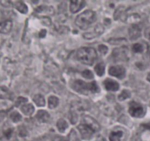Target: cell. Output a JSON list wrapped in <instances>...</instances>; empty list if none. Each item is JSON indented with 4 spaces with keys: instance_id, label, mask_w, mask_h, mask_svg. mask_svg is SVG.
<instances>
[{
    "instance_id": "e0dca14e",
    "label": "cell",
    "mask_w": 150,
    "mask_h": 141,
    "mask_svg": "<svg viewBox=\"0 0 150 141\" xmlns=\"http://www.w3.org/2000/svg\"><path fill=\"white\" fill-rule=\"evenodd\" d=\"M21 110L23 112V114H25L26 115L30 116L35 112V107H33V105L31 104H23L21 107Z\"/></svg>"
},
{
    "instance_id": "7402d4cb",
    "label": "cell",
    "mask_w": 150,
    "mask_h": 141,
    "mask_svg": "<svg viewBox=\"0 0 150 141\" xmlns=\"http://www.w3.org/2000/svg\"><path fill=\"white\" fill-rule=\"evenodd\" d=\"M141 20V17L138 14H132L126 18V21L133 24H137Z\"/></svg>"
},
{
    "instance_id": "4dcf8cb0",
    "label": "cell",
    "mask_w": 150,
    "mask_h": 141,
    "mask_svg": "<svg viewBox=\"0 0 150 141\" xmlns=\"http://www.w3.org/2000/svg\"><path fill=\"white\" fill-rule=\"evenodd\" d=\"M81 74L83 77L86 78V79H93V77H94L93 73H92V72L89 70H83V71L81 73Z\"/></svg>"
},
{
    "instance_id": "836d02e7",
    "label": "cell",
    "mask_w": 150,
    "mask_h": 141,
    "mask_svg": "<svg viewBox=\"0 0 150 141\" xmlns=\"http://www.w3.org/2000/svg\"><path fill=\"white\" fill-rule=\"evenodd\" d=\"M0 4L4 7H10L13 5V3L10 1H5V0H3V1H0Z\"/></svg>"
},
{
    "instance_id": "9c48e42d",
    "label": "cell",
    "mask_w": 150,
    "mask_h": 141,
    "mask_svg": "<svg viewBox=\"0 0 150 141\" xmlns=\"http://www.w3.org/2000/svg\"><path fill=\"white\" fill-rule=\"evenodd\" d=\"M109 74L113 76L119 78V79H122L125 76V69L124 67L121 66H112L109 68Z\"/></svg>"
},
{
    "instance_id": "7a4b0ae2",
    "label": "cell",
    "mask_w": 150,
    "mask_h": 141,
    "mask_svg": "<svg viewBox=\"0 0 150 141\" xmlns=\"http://www.w3.org/2000/svg\"><path fill=\"white\" fill-rule=\"evenodd\" d=\"M72 88L77 92L84 95H87L89 93H96L100 91L99 87L95 82L86 83L80 79L74 81L72 84Z\"/></svg>"
},
{
    "instance_id": "1f68e13d",
    "label": "cell",
    "mask_w": 150,
    "mask_h": 141,
    "mask_svg": "<svg viewBox=\"0 0 150 141\" xmlns=\"http://www.w3.org/2000/svg\"><path fill=\"white\" fill-rule=\"evenodd\" d=\"M27 101V98H23V97H19L16 101V107H20V106H23L25 104V103Z\"/></svg>"
},
{
    "instance_id": "8fae6325",
    "label": "cell",
    "mask_w": 150,
    "mask_h": 141,
    "mask_svg": "<svg viewBox=\"0 0 150 141\" xmlns=\"http://www.w3.org/2000/svg\"><path fill=\"white\" fill-rule=\"evenodd\" d=\"M35 13L39 15H54L55 13L54 8L52 6L42 5L35 9Z\"/></svg>"
},
{
    "instance_id": "6da1fadb",
    "label": "cell",
    "mask_w": 150,
    "mask_h": 141,
    "mask_svg": "<svg viewBox=\"0 0 150 141\" xmlns=\"http://www.w3.org/2000/svg\"><path fill=\"white\" fill-rule=\"evenodd\" d=\"M97 52L92 47H83L78 50L76 57L78 60L83 64L92 66L96 60Z\"/></svg>"
},
{
    "instance_id": "d6986e66",
    "label": "cell",
    "mask_w": 150,
    "mask_h": 141,
    "mask_svg": "<svg viewBox=\"0 0 150 141\" xmlns=\"http://www.w3.org/2000/svg\"><path fill=\"white\" fill-rule=\"evenodd\" d=\"M57 127L58 129L59 132L63 133L68 128V123L64 119H59L57 123Z\"/></svg>"
},
{
    "instance_id": "7c38bea8",
    "label": "cell",
    "mask_w": 150,
    "mask_h": 141,
    "mask_svg": "<svg viewBox=\"0 0 150 141\" xmlns=\"http://www.w3.org/2000/svg\"><path fill=\"white\" fill-rule=\"evenodd\" d=\"M129 36L131 40H136L141 36V29L138 24H133L129 28Z\"/></svg>"
},
{
    "instance_id": "ba28073f",
    "label": "cell",
    "mask_w": 150,
    "mask_h": 141,
    "mask_svg": "<svg viewBox=\"0 0 150 141\" xmlns=\"http://www.w3.org/2000/svg\"><path fill=\"white\" fill-rule=\"evenodd\" d=\"M104 30H105L104 26L101 24H98L95 26V29H94V31L87 32V33H84L83 35V37L85 39H92V38H95L96 37L100 36L101 34L103 33Z\"/></svg>"
},
{
    "instance_id": "5bb4252c",
    "label": "cell",
    "mask_w": 150,
    "mask_h": 141,
    "mask_svg": "<svg viewBox=\"0 0 150 141\" xmlns=\"http://www.w3.org/2000/svg\"><path fill=\"white\" fill-rule=\"evenodd\" d=\"M84 1H71L70 3V10L73 13H77L85 5Z\"/></svg>"
},
{
    "instance_id": "d590c367",
    "label": "cell",
    "mask_w": 150,
    "mask_h": 141,
    "mask_svg": "<svg viewBox=\"0 0 150 141\" xmlns=\"http://www.w3.org/2000/svg\"><path fill=\"white\" fill-rule=\"evenodd\" d=\"M41 20H42V24H43L44 25H45V26H50V25H51V19H48V18L43 17L41 19Z\"/></svg>"
},
{
    "instance_id": "f546056e",
    "label": "cell",
    "mask_w": 150,
    "mask_h": 141,
    "mask_svg": "<svg viewBox=\"0 0 150 141\" xmlns=\"http://www.w3.org/2000/svg\"><path fill=\"white\" fill-rule=\"evenodd\" d=\"M133 51L136 53H142L144 51V46L141 43H136L133 46Z\"/></svg>"
},
{
    "instance_id": "4316f807",
    "label": "cell",
    "mask_w": 150,
    "mask_h": 141,
    "mask_svg": "<svg viewBox=\"0 0 150 141\" xmlns=\"http://www.w3.org/2000/svg\"><path fill=\"white\" fill-rule=\"evenodd\" d=\"M124 10H125V7H122V6L118 7V8L116 10L115 13H114V17L115 20H117V19H119L120 18L122 17L123 13H124Z\"/></svg>"
},
{
    "instance_id": "4fadbf2b",
    "label": "cell",
    "mask_w": 150,
    "mask_h": 141,
    "mask_svg": "<svg viewBox=\"0 0 150 141\" xmlns=\"http://www.w3.org/2000/svg\"><path fill=\"white\" fill-rule=\"evenodd\" d=\"M104 86L107 90L109 91H117L120 88V85L117 83L116 81L112 80V79H107L106 80L104 81Z\"/></svg>"
},
{
    "instance_id": "52a82bcc",
    "label": "cell",
    "mask_w": 150,
    "mask_h": 141,
    "mask_svg": "<svg viewBox=\"0 0 150 141\" xmlns=\"http://www.w3.org/2000/svg\"><path fill=\"white\" fill-rule=\"evenodd\" d=\"M79 132H80L81 137L84 140H89L92 138L94 132L89 126L86 125L85 123H81L78 126Z\"/></svg>"
},
{
    "instance_id": "f1b7e54d",
    "label": "cell",
    "mask_w": 150,
    "mask_h": 141,
    "mask_svg": "<svg viewBox=\"0 0 150 141\" xmlns=\"http://www.w3.org/2000/svg\"><path fill=\"white\" fill-rule=\"evenodd\" d=\"M67 141H79L78 135L76 132H75L74 129H72L71 132H70L68 135V140Z\"/></svg>"
},
{
    "instance_id": "83f0119b",
    "label": "cell",
    "mask_w": 150,
    "mask_h": 141,
    "mask_svg": "<svg viewBox=\"0 0 150 141\" xmlns=\"http://www.w3.org/2000/svg\"><path fill=\"white\" fill-rule=\"evenodd\" d=\"M130 91L127 90H124L119 95V100L120 101H124V100L127 99V98H130Z\"/></svg>"
},
{
    "instance_id": "2e32d148",
    "label": "cell",
    "mask_w": 150,
    "mask_h": 141,
    "mask_svg": "<svg viewBox=\"0 0 150 141\" xmlns=\"http://www.w3.org/2000/svg\"><path fill=\"white\" fill-rule=\"evenodd\" d=\"M36 118L41 123H46L49 120L50 115L45 110H39L36 114Z\"/></svg>"
},
{
    "instance_id": "74e56055",
    "label": "cell",
    "mask_w": 150,
    "mask_h": 141,
    "mask_svg": "<svg viewBox=\"0 0 150 141\" xmlns=\"http://www.w3.org/2000/svg\"><path fill=\"white\" fill-rule=\"evenodd\" d=\"M45 35H46V30H45V29H42V30L40 32L39 37L40 38H44Z\"/></svg>"
},
{
    "instance_id": "44dd1931",
    "label": "cell",
    "mask_w": 150,
    "mask_h": 141,
    "mask_svg": "<svg viewBox=\"0 0 150 141\" xmlns=\"http://www.w3.org/2000/svg\"><path fill=\"white\" fill-rule=\"evenodd\" d=\"M33 101L38 107H44L45 104V101L44 97L40 94H37L33 97Z\"/></svg>"
},
{
    "instance_id": "30bf717a",
    "label": "cell",
    "mask_w": 150,
    "mask_h": 141,
    "mask_svg": "<svg viewBox=\"0 0 150 141\" xmlns=\"http://www.w3.org/2000/svg\"><path fill=\"white\" fill-rule=\"evenodd\" d=\"M83 123H85L86 125L89 126L94 132H98L100 130V125L98 122L96 120L93 118L90 117V116H84L83 118Z\"/></svg>"
},
{
    "instance_id": "9a60e30c",
    "label": "cell",
    "mask_w": 150,
    "mask_h": 141,
    "mask_svg": "<svg viewBox=\"0 0 150 141\" xmlns=\"http://www.w3.org/2000/svg\"><path fill=\"white\" fill-rule=\"evenodd\" d=\"M13 22L10 20H6L0 23V33L8 34L12 30Z\"/></svg>"
},
{
    "instance_id": "d6a6232c",
    "label": "cell",
    "mask_w": 150,
    "mask_h": 141,
    "mask_svg": "<svg viewBox=\"0 0 150 141\" xmlns=\"http://www.w3.org/2000/svg\"><path fill=\"white\" fill-rule=\"evenodd\" d=\"M98 50H99V52L102 55H105L107 52H108V47L105 45H100L98 46Z\"/></svg>"
},
{
    "instance_id": "e575fe53",
    "label": "cell",
    "mask_w": 150,
    "mask_h": 141,
    "mask_svg": "<svg viewBox=\"0 0 150 141\" xmlns=\"http://www.w3.org/2000/svg\"><path fill=\"white\" fill-rule=\"evenodd\" d=\"M13 129H6L5 131L4 132V137H6L7 138H10L12 136V134H13Z\"/></svg>"
},
{
    "instance_id": "f35d334b",
    "label": "cell",
    "mask_w": 150,
    "mask_h": 141,
    "mask_svg": "<svg viewBox=\"0 0 150 141\" xmlns=\"http://www.w3.org/2000/svg\"><path fill=\"white\" fill-rule=\"evenodd\" d=\"M54 141H65L64 139H62V137H55V139H54Z\"/></svg>"
},
{
    "instance_id": "603a6c76",
    "label": "cell",
    "mask_w": 150,
    "mask_h": 141,
    "mask_svg": "<svg viewBox=\"0 0 150 141\" xmlns=\"http://www.w3.org/2000/svg\"><path fill=\"white\" fill-rule=\"evenodd\" d=\"M59 99L56 96H50L48 98V107L50 109H54L58 106Z\"/></svg>"
},
{
    "instance_id": "8992f818",
    "label": "cell",
    "mask_w": 150,
    "mask_h": 141,
    "mask_svg": "<svg viewBox=\"0 0 150 141\" xmlns=\"http://www.w3.org/2000/svg\"><path fill=\"white\" fill-rule=\"evenodd\" d=\"M128 48L127 47L117 48L113 51L112 57L115 61H127L128 60Z\"/></svg>"
},
{
    "instance_id": "cb8c5ba5",
    "label": "cell",
    "mask_w": 150,
    "mask_h": 141,
    "mask_svg": "<svg viewBox=\"0 0 150 141\" xmlns=\"http://www.w3.org/2000/svg\"><path fill=\"white\" fill-rule=\"evenodd\" d=\"M95 70L97 74L100 76H102L105 73V65L103 63H98L95 68Z\"/></svg>"
},
{
    "instance_id": "ffe728a7",
    "label": "cell",
    "mask_w": 150,
    "mask_h": 141,
    "mask_svg": "<svg viewBox=\"0 0 150 141\" xmlns=\"http://www.w3.org/2000/svg\"><path fill=\"white\" fill-rule=\"evenodd\" d=\"M123 133L122 131H114L110 134V141H120L122 137Z\"/></svg>"
},
{
    "instance_id": "5b68a950",
    "label": "cell",
    "mask_w": 150,
    "mask_h": 141,
    "mask_svg": "<svg viewBox=\"0 0 150 141\" xmlns=\"http://www.w3.org/2000/svg\"><path fill=\"white\" fill-rule=\"evenodd\" d=\"M128 111L130 115L134 118H142L145 115L144 107L142 104L135 102V101L130 102Z\"/></svg>"
},
{
    "instance_id": "484cf974",
    "label": "cell",
    "mask_w": 150,
    "mask_h": 141,
    "mask_svg": "<svg viewBox=\"0 0 150 141\" xmlns=\"http://www.w3.org/2000/svg\"><path fill=\"white\" fill-rule=\"evenodd\" d=\"M126 41L127 40L125 38H111V39L108 40V43L110 44H113V45H120V44L126 42Z\"/></svg>"
},
{
    "instance_id": "ac0fdd59",
    "label": "cell",
    "mask_w": 150,
    "mask_h": 141,
    "mask_svg": "<svg viewBox=\"0 0 150 141\" xmlns=\"http://www.w3.org/2000/svg\"><path fill=\"white\" fill-rule=\"evenodd\" d=\"M15 7H16V10L20 12L21 13H23V14H26L28 12V7L23 1H16L14 4Z\"/></svg>"
},
{
    "instance_id": "ab89813d",
    "label": "cell",
    "mask_w": 150,
    "mask_h": 141,
    "mask_svg": "<svg viewBox=\"0 0 150 141\" xmlns=\"http://www.w3.org/2000/svg\"><path fill=\"white\" fill-rule=\"evenodd\" d=\"M147 80L149 81V82H150V73H148L147 75Z\"/></svg>"
},
{
    "instance_id": "d4e9b609",
    "label": "cell",
    "mask_w": 150,
    "mask_h": 141,
    "mask_svg": "<svg viewBox=\"0 0 150 141\" xmlns=\"http://www.w3.org/2000/svg\"><path fill=\"white\" fill-rule=\"evenodd\" d=\"M10 119L12 120V121L14 122V123H18V122L21 121V120H22V117L21 115V114L16 111H13V113L10 114Z\"/></svg>"
},
{
    "instance_id": "8d00e7d4",
    "label": "cell",
    "mask_w": 150,
    "mask_h": 141,
    "mask_svg": "<svg viewBox=\"0 0 150 141\" xmlns=\"http://www.w3.org/2000/svg\"><path fill=\"white\" fill-rule=\"evenodd\" d=\"M144 35H145V38H146V39H148L149 41H150V26L149 27H147L146 29H145Z\"/></svg>"
},
{
    "instance_id": "277c9868",
    "label": "cell",
    "mask_w": 150,
    "mask_h": 141,
    "mask_svg": "<svg viewBox=\"0 0 150 141\" xmlns=\"http://www.w3.org/2000/svg\"><path fill=\"white\" fill-rule=\"evenodd\" d=\"M96 13L92 10H86L77 16L76 19V26L80 29H86L89 28L96 21Z\"/></svg>"
},
{
    "instance_id": "3957f363",
    "label": "cell",
    "mask_w": 150,
    "mask_h": 141,
    "mask_svg": "<svg viewBox=\"0 0 150 141\" xmlns=\"http://www.w3.org/2000/svg\"><path fill=\"white\" fill-rule=\"evenodd\" d=\"M14 104L13 95L6 87H0V112H7Z\"/></svg>"
}]
</instances>
